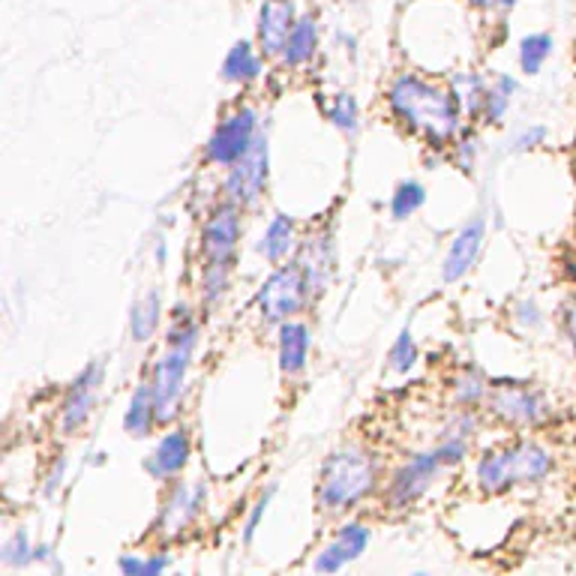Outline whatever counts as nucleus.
Listing matches in <instances>:
<instances>
[{
	"mask_svg": "<svg viewBox=\"0 0 576 576\" xmlns=\"http://www.w3.org/2000/svg\"><path fill=\"white\" fill-rule=\"evenodd\" d=\"M325 115H328L330 127H337L345 136H352L361 127V106H357V99L349 91H337V94L330 96L328 106H325Z\"/></svg>",
	"mask_w": 576,
	"mask_h": 576,
	"instance_id": "c85d7f7f",
	"label": "nucleus"
},
{
	"mask_svg": "<svg viewBox=\"0 0 576 576\" xmlns=\"http://www.w3.org/2000/svg\"><path fill=\"white\" fill-rule=\"evenodd\" d=\"M297 247H301V235H297L294 216H289V213H273L271 220H268V225H265V232H261V259L268 261V265H273V268H280V265L294 259Z\"/></svg>",
	"mask_w": 576,
	"mask_h": 576,
	"instance_id": "6ab92c4d",
	"label": "nucleus"
},
{
	"mask_svg": "<svg viewBox=\"0 0 576 576\" xmlns=\"http://www.w3.org/2000/svg\"><path fill=\"white\" fill-rule=\"evenodd\" d=\"M517 94V79L510 75H495V82L486 87V99H483V115L486 124H502L510 108V99Z\"/></svg>",
	"mask_w": 576,
	"mask_h": 576,
	"instance_id": "cd10ccee",
	"label": "nucleus"
},
{
	"mask_svg": "<svg viewBox=\"0 0 576 576\" xmlns=\"http://www.w3.org/2000/svg\"><path fill=\"white\" fill-rule=\"evenodd\" d=\"M471 7H478V10H514L517 7V0H469Z\"/></svg>",
	"mask_w": 576,
	"mask_h": 576,
	"instance_id": "ea45409f",
	"label": "nucleus"
},
{
	"mask_svg": "<svg viewBox=\"0 0 576 576\" xmlns=\"http://www.w3.org/2000/svg\"><path fill=\"white\" fill-rule=\"evenodd\" d=\"M426 204V187L421 184V180H414V177H409V180H400L397 184V189H393V196H390V216L393 220H412L414 213L421 211Z\"/></svg>",
	"mask_w": 576,
	"mask_h": 576,
	"instance_id": "bb28decb",
	"label": "nucleus"
},
{
	"mask_svg": "<svg viewBox=\"0 0 576 576\" xmlns=\"http://www.w3.org/2000/svg\"><path fill=\"white\" fill-rule=\"evenodd\" d=\"M244 237V211L220 201L213 204L199 232L201 265H235Z\"/></svg>",
	"mask_w": 576,
	"mask_h": 576,
	"instance_id": "9b49d317",
	"label": "nucleus"
},
{
	"mask_svg": "<svg viewBox=\"0 0 576 576\" xmlns=\"http://www.w3.org/2000/svg\"><path fill=\"white\" fill-rule=\"evenodd\" d=\"M546 136H550V130L543 127V124H531V127H522V130L510 139V151L514 153H526V151H534V148H541L543 142H546Z\"/></svg>",
	"mask_w": 576,
	"mask_h": 576,
	"instance_id": "f704fd0d",
	"label": "nucleus"
},
{
	"mask_svg": "<svg viewBox=\"0 0 576 576\" xmlns=\"http://www.w3.org/2000/svg\"><path fill=\"white\" fill-rule=\"evenodd\" d=\"M369 538H373V531L366 522L361 519H352V522H342L337 534L330 538L325 546H321V553L316 555V574L330 576V574H340L342 567H349L352 562H357L361 555L366 553V546H369Z\"/></svg>",
	"mask_w": 576,
	"mask_h": 576,
	"instance_id": "2eb2a0df",
	"label": "nucleus"
},
{
	"mask_svg": "<svg viewBox=\"0 0 576 576\" xmlns=\"http://www.w3.org/2000/svg\"><path fill=\"white\" fill-rule=\"evenodd\" d=\"M165 256H168V247H165V240H156V265L163 268Z\"/></svg>",
	"mask_w": 576,
	"mask_h": 576,
	"instance_id": "79ce46f5",
	"label": "nucleus"
},
{
	"mask_svg": "<svg viewBox=\"0 0 576 576\" xmlns=\"http://www.w3.org/2000/svg\"><path fill=\"white\" fill-rule=\"evenodd\" d=\"M486 87H490V84L483 82V75H478V72H457V75H454V94H457L459 106H462V115L481 118Z\"/></svg>",
	"mask_w": 576,
	"mask_h": 576,
	"instance_id": "393cba45",
	"label": "nucleus"
},
{
	"mask_svg": "<svg viewBox=\"0 0 576 576\" xmlns=\"http://www.w3.org/2000/svg\"><path fill=\"white\" fill-rule=\"evenodd\" d=\"M261 75V51L249 39H240L228 48L223 60V79L228 84H249Z\"/></svg>",
	"mask_w": 576,
	"mask_h": 576,
	"instance_id": "4be33fe9",
	"label": "nucleus"
},
{
	"mask_svg": "<svg viewBox=\"0 0 576 576\" xmlns=\"http://www.w3.org/2000/svg\"><path fill=\"white\" fill-rule=\"evenodd\" d=\"M204 495H208V490H204V483L201 481L168 483L163 502H160L156 522H153L156 538H163V541H177V538H184V534L196 526V519H199L201 507H204Z\"/></svg>",
	"mask_w": 576,
	"mask_h": 576,
	"instance_id": "f8f14e48",
	"label": "nucleus"
},
{
	"mask_svg": "<svg viewBox=\"0 0 576 576\" xmlns=\"http://www.w3.org/2000/svg\"><path fill=\"white\" fill-rule=\"evenodd\" d=\"M474 156H478V144H474L471 136L462 132L457 142H454V160H457V165L462 172H471V168H474Z\"/></svg>",
	"mask_w": 576,
	"mask_h": 576,
	"instance_id": "e433bc0d",
	"label": "nucleus"
},
{
	"mask_svg": "<svg viewBox=\"0 0 576 576\" xmlns=\"http://www.w3.org/2000/svg\"><path fill=\"white\" fill-rule=\"evenodd\" d=\"M318 48V19L309 12V15H301L297 24H294L292 36L285 43L283 60L285 67H304L309 60L316 58Z\"/></svg>",
	"mask_w": 576,
	"mask_h": 576,
	"instance_id": "b1692460",
	"label": "nucleus"
},
{
	"mask_svg": "<svg viewBox=\"0 0 576 576\" xmlns=\"http://www.w3.org/2000/svg\"><path fill=\"white\" fill-rule=\"evenodd\" d=\"M163 294L151 289V292H144L130 309V337L132 342H151L156 337V330L163 325Z\"/></svg>",
	"mask_w": 576,
	"mask_h": 576,
	"instance_id": "412c9836",
	"label": "nucleus"
},
{
	"mask_svg": "<svg viewBox=\"0 0 576 576\" xmlns=\"http://www.w3.org/2000/svg\"><path fill=\"white\" fill-rule=\"evenodd\" d=\"M261 127H259V111L249 106H237L232 108L228 115L216 120L211 139L204 144V163L213 165V168H232L237 165L244 156H247L256 142H259Z\"/></svg>",
	"mask_w": 576,
	"mask_h": 576,
	"instance_id": "423d86ee",
	"label": "nucleus"
},
{
	"mask_svg": "<svg viewBox=\"0 0 576 576\" xmlns=\"http://www.w3.org/2000/svg\"><path fill=\"white\" fill-rule=\"evenodd\" d=\"M273 493H277V486H268L265 493L252 502V507H249V517L247 522H244V543H252V538H256V531H259L261 519H265V514H268V507H271V498Z\"/></svg>",
	"mask_w": 576,
	"mask_h": 576,
	"instance_id": "473e14b6",
	"label": "nucleus"
},
{
	"mask_svg": "<svg viewBox=\"0 0 576 576\" xmlns=\"http://www.w3.org/2000/svg\"><path fill=\"white\" fill-rule=\"evenodd\" d=\"M313 352V330L306 321H285L277 328V364L285 378L304 376Z\"/></svg>",
	"mask_w": 576,
	"mask_h": 576,
	"instance_id": "a211bd4d",
	"label": "nucleus"
},
{
	"mask_svg": "<svg viewBox=\"0 0 576 576\" xmlns=\"http://www.w3.org/2000/svg\"><path fill=\"white\" fill-rule=\"evenodd\" d=\"M381 486V459L364 442L333 447L316 483V505L325 517H340L366 502Z\"/></svg>",
	"mask_w": 576,
	"mask_h": 576,
	"instance_id": "f03ea898",
	"label": "nucleus"
},
{
	"mask_svg": "<svg viewBox=\"0 0 576 576\" xmlns=\"http://www.w3.org/2000/svg\"><path fill=\"white\" fill-rule=\"evenodd\" d=\"M483 244H486V216L474 213L469 223H462V228L447 244L445 259H442V280L447 285L466 280L474 271L478 259H481Z\"/></svg>",
	"mask_w": 576,
	"mask_h": 576,
	"instance_id": "4468645a",
	"label": "nucleus"
},
{
	"mask_svg": "<svg viewBox=\"0 0 576 576\" xmlns=\"http://www.w3.org/2000/svg\"><path fill=\"white\" fill-rule=\"evenodd\" d=\"M414 576H430V574H414Z\"/></svg>",
	"mask_w": 576,
	"mask_h": 576,
	"instance_id": "c03bdc74",
	"label": "nucleus"
},
{
	"mask_svg": "<svg viewBox=\"0 0 576 576\" xmlns=\"http://www.w3.org/2000/svg\"><path fill=\"white\" fill-rule=\"evenodd\" d=\"M144 565H148V559H144V555H139V553H124L118 559L120 576H142Z\"/></svg>",
	"mask_w": 576,
	"mask_h": 576,
	"instance_id": "4c0bfd02",
	"label": "nucleus"
},
{
	"mask_svg": "<svg viewBox=\"0 0 576 576\" xmlns=\"http://www.w3.org/2000/svg\"><path fill=\"white\" fill-rule=\"evenodd\" d=\"M201 342V321L199 316L180 304L172 309V321H168V333H165L163 352L153 357L151 381L153 397H156V412H160V424H172L184 397H187V378L192 369V357L199 352Z\"/></svg>",
	"mask_w": 576,
	"mask_h": 576,
	"instance_id": "7ed1b4c3",
	"label": "nucleus"
},
{
	"mask_svg": "<svg viewBox=\"0 0 576 576\" xmlns=\"http://www.w3.org/2000/svg\"><path fill=\"white\" fill-rule=\"evenodd\" d=\"M297 10L294 0H265L259 10V24H256V39L265 58H283L285 43L297 24Z\"/></svg>",
	"mask_w": 576,
	"mask_h": 576,
	"instance_id": "f3484780",
	"label": "nucleus"
},
{
	"mask_svg": "<svg viewBox=\"0 0 576 576\" xmlns=\"http://www.w3.org/2000/svg\"><path fill=\"white\" fill-rule=\"evenodd\" d=\"M553 36L550 34H529L519 43V70L526 75H538L543 63L553 58Z\"/></svg>",
	"mask_w": 576,
	"mask_h": 576,
	"instance_id": "c756f323",
	"label": "nucleus"
},
{
	"mask_svg": "<svg viewBox=\"0 0 576 576\" xmlns=\"http://www.w3.org/2000/svg\"><path fill=\"white\" fill-rule=\"evenodd\" d=\"M486 409L502 424L519 426V430L546 424L550 414H553V405L546 400V393L531 388L529 381H502V385H493Z\"/></svg>",
	"mask_w": 576,
	"mask_h": 576,
	"instance_id": "1a4fd4ad",
	"label": "nucleus"
},
{
	"mask_svg": "<svg viewBox=\"0 0 576 576\" xmlns=\"http://www.w3.org/2000/svg\"><path fill=\"white\" fill-rule=\"evenodd\" d=\"M574 184H576V160H574Z\"/></svg>",
	"mask_w": 576,
	"mask_h": 576,
	"instance_id": "37998d69",
	"label": "nucleus"
},
{
	"mask_svg": "<svg viewBox=\"0 0 576 576\" xmlns=\"http://www.w3.org/2000/svg\"><path fill=\"white\" fill-rule=\"evenodd\" d=\"M235 265H201L199 294L208 306H216L232 289Z\"/></svg>",
	"mask_w": 576,
	"mask_h": 576,
	"instance_id": "a878e982",
	"label": "nucleus"
},
{
	"mask_svg": "<svg viewBox=\"0 0 576 576\" xmlns=\"http://www.w3.org/2000/svg\"><path fill=\"white\" fill-rule=\"evenodd\" d=\"M469 438H438V445L412 454L402 466L390 471L385 483V505L393 510L418 505L447 469H454L469 457Z\"/></svg>",
	"mask_w": 576,
	"mask_h": 576,
	"instance_id": "39448f33",
	"label": "nucleus"
},
{
	"mask_svg": "<svg viewBox=\"0 0 576 576\" xmlns=\"http://www.w3.org/2000/svg\"><path fill=\"white\" fill-rule=\"evenodd\" d=\"M189 459H192V435L184 426H172L153 445L151 457L144 459V471L151 474L153 481L175 483L180 478V471L189 466Z\"/></svg>",
	"mask_w": 576,
	"mask_h": 576,
	"instance_id": "dca6fc26",
	"label": "nucleus"
},
{
	"mask_svg": "<svg viewBox=\"0 0 576 576\" xmlns=\"http://www.w3.org/2000/svg\"><path fill=\"white\" fill-rule=\"evenodd\" d=\"M313 297H309V289H306L304 273L297 271V265L289 261V265H280L273 268L271 277L259 285V294H256V313L265 325H273L280 328L285 321H294L306 309Z\"/></svg>",
	"mask_w": 576,
	"mask_h": 576,
	"instance_id": "0eeeda50",
	"label": "nucleus"
},
{
	"mask_svg": "<svg viewBox=\"0 0 576 576\" xmlns=\"http://www.w3.org/2000/svg\"><path fill=\"white\" fill-rule=\"evenodd\" d=\"M565 333H567V340H571V345H574V352H576V301H571L565 309Z\"/></svg>",
	"mask_w": 576,
	"mask_h": 576,
	"instance_id": "a19ab883",
	"label": "nucleus"
},
{
	"mask_svg": "<svg viewBox=\"0 0 576 576\" xmlns=\"http://www.w3.org/2000/svg\"><path fill=\"white\" fill-rule=\"evenodd\" d=\"M156 424H160L156 397H153L151 381H148V378H142V381L136 385V390H132L127 412H124V430H127L132 438H148Z\"/></svg>",
	"mask_w": 576,
	"mask_h": 576,
	"instance_id": "aec40b11",
	"label": "nucleus"
},
{
	"mask_svg": "<svg viewBox=\"0 0 576 576\" xmlns=\"http://www.w3.org/2000/svg\"><path fill=\"white\" fill-rule=\"evenodd\" d=\"M388 108L402 130L421 136L430 148H445L462 136L466 115L457 94L418 72H400L388 84Z\"/></svg>",
	"mask_w": 576,
	"mask_h": 576,
	"instance_id": "f257e3e1",
	"label": "nucleus"
},
{
	"mask_svg": "<svg viewBox=\"0 0 576 576\" xmlns=\"http://www.w3.org/2000/svg\"><path fill=\"white\" fill-rule=\"evenodd\" d=\"M292 261L297 265V271L304 273L309 297L316 301L328 292L333 277H337V240L328 228L309 232L306 237H301V247Z\"/></svg>",
	"mask_w": 576,
	"mask_h": 576,
	"instance_id": "ddd939ff",
	"label": "nucleus"
},
{
	"mask_svg": "<svg viewBox=\"0 0 576 576\" xmlns=\"http://www.w3.org/2000/svg\"><path fill=\"white\" fill-rule=\"evenodd\" d=\"M490 393H493V385H490V378L483 376L478 366H469V369H462L459 376H454L450 381V400H454V409H478L483 402L490 400Z\"/></svg>",
	"mask_w": 576,
	"mask_h": 576,
	"instance_id": "5701e85b",
	"label": "nucleus"
},
{
	"mask_svg": "<svg viewBox=\"0 0 576 576\" xmlns=\"http://www.w3.org/2000/svg\"><path fill=\"white\" fill-rule=\"evenodd\" d=\"M421 361V349H418V340H414L412 328H402L397 333V340L390 345L388 354V366L390 373H397V376H409L414 366Z\"/></svg>",
	"mask_w": 576,
	"mask_h": 576,
	"instance_id": "7c9ffc66",
	"label": "nucleus"
},
{
	"mask_svg": "<svg viewBox=\"0 0 576 576\" xmlns=\"http://www.w3.org/2000/svg\"><path fill=\"white\" fill-rule=\"evenodd\" d=\"M168 565H172V555L168 553L148 555V565H144L142 576H163L165 571H168Z\"/></svg>",
	"mask_w": 576,
	"mask_h": 576,
	"instance_id": "58836bf2",
	"label": "nucleus"
},
{
	"mask_svg": "<svg viewBox=\"0 0 576 576\" xmlns=\"http://www.w3.org/2000/svg\"><path fill=\"white\" fill-rule=\"evenodd\" d=\"M103 385H106V361L103 357L91 361L79 376L72 378L70 388H67L58 405V433L63 438L82 433L87 421L94 418Z\"/></svg>",
	"mask_w": 576,
	"mask_h": 576,
	"instance_id": "9d476101",
	"label": "nucleus"
},
{
	"mask_svg": "<svg viewBox=\"0 0 576 576\" xmlns=\"http://www.w3.org/2000/svg\"><path fill=\"white\" fill-rule=\"evenodd\" d=\"M510 316H514V325H517L519 330H529L531 333V330L543 328V313L534 301H519Z\"/></svg>",
	"mask_w": 576,
	"mask_h": 576,
	"instance_id": "c9c22d12",
	"label": "nucleus"
},
{
	"mask_svg": "<svg viewBox=\"0 0 576 576\" xmlns=\"http://www.w3.org/2000/svg\"><path fill=\"white\" fill-rule=\"evenodd\" d=\"M0 562L7 567H24V565H34L36 562V546L27 538V531L19 529L12 531L7 543L0 546Z\"/></svg>",
	"mask_w": 576,
	"mask_h": 576,
	"instance_id": "2f4dec72",
	"label": "nucleus"
},
{
	"mask_svg": "<svg viewBox=\"0 0 576 576\" xmlns=\"http://www.w3.org/2000/svg\"><path fill=\"white\" fill-rule=\"evenodd\" d=\"M67 469H70V459H67V454H58V457L48 462L46 478H43V493H46L48 498H55V495L60 493V486H63V481H67Z\"/></svg>",
	"mask_w": 576,
	"mask_h": 576,
	"instance_id": "72a5a7b5",
	"label": "nucleus"
},
{
	"mask_svg": "<svg viewBox=\"0 0 576 576\" xmlns=\"http://www.w3.org/2000/svg\"><path fill=\"white\" fill-rule=\"evenodd\" d=\"M555 469L553 450L531 438L493 447L474 462V483L486 495H505L517 486H538Z\"/></svg>",
	"mask_w": 576,
	"mask_h": 576,
	"instance_id": "20e7f679",
	"label": "nucleus"
},
{
	"mask_svg": "<svg viewBox=\"0 0 576 576\" xmlns=\"http://www.w3.org/2000/svg\"><path fill=\"white\" fill-rule=\"evenodd\" d=\"M268 180H271V142H268V132H261L256 148L240 163L225 168L223 184H220V199L235 204L240 211H249L265 199Z\"/></svg>",
	"mask_w": 576,
	"mask_h": 576,
	"instance_id": "6e6552de",
	"label": "nucleus"
}]
</instances>
